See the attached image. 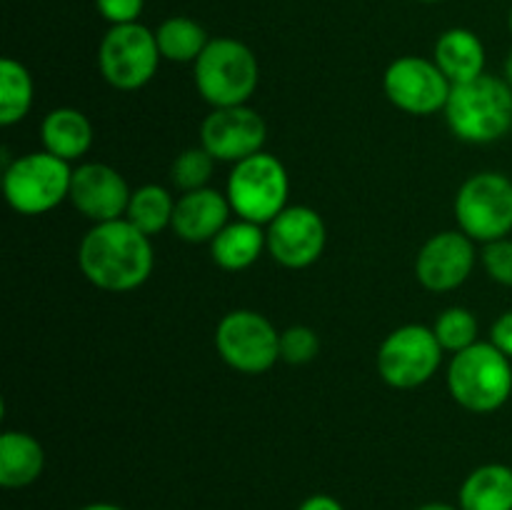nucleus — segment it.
Wrapping results in <instances>:
<instances>
[{"instance_id": "nucleus-4", "label": "nucleus", "mask_w": 512, "mask_h": 510, "mask_svg": "<svg viewBox=\"0 0 512 510\" xmlns=\"http://www.w3.org/2000/svg\"><path fill=\"white\" fill-rule=\"evenodd\" d=\"M195 88L213 108L248 105L260 83L253 50L235 38H213L193 63Z\"/></svg>"}, {"instance_id": "nucleus-11", "label": "nucleus", "mask_w": 512, "mask_h": 510, "mask_svg": "<svg viewBox=\"0 0 512 510\" xmlns=\"http://www.w3.org/2000/svg\"><path fill=\"white\" fill-rule=\"evenodd\" d=\"M383 90L390 103L408 115H435L445 110L453 83L435 60L403 55L383 75Z\"/></svg>"}, {"instance_id": "nucleus-14", "label": "nucleus", "mask_w": 512, "mask_h": 510, "mask_svg": "<svg viewBox=\"0 0 512 510\" xmlns=\"http://www.w3.org/2000/svg\"><path fill=\"white\" fill-rule=\"evenodd\" d=\"M475 240L463 230H443L425 240L415 258V278L430 293H448L460 288L475 268Z\"/></svg>"}, {"instance_id": "nucleus-28", "label": "nucleus", "mask_w": 512, "mask_h": 510, "mask_svg": "<svg viewBox=\"0 0 512 510\" xmlns=\"http://www.w3.org/2000/svg\"><path fill=\"white\" fill-rule=\"evenodd\" d=\"M480 260H483L485 273L495 283L512 288V238H500L493 240V243H485Z\"/></svg>"}, {"instance_id": "nucleus-15", "label": "nucleus", "mask_w": 512, "mask_h": 510, "mask_svg": "<svg viewBox=\"0 0 512 510\" xmlns=\"http://www.w3.org/2000/svg\"><path fill=\"white\" fill-rule=\"evenodd\" d=\"M130 193L123 175L105 163H83L73 170L68 200L80 215L93 223L125 218Z\"/></svg>"}, {"instance_id": "nucleus-7", "label": "nucleus", "mask_w": 512, "mask_h": 510, "mask_svg": "<svg viewBox=\"0 0 512 510\" xmlns=\"http://www.w3.org/2000/svg\"><path fill=\"white\" fill-rule=\"evenodd\" d=\"M455 220L475 243H493L512 233V180L485 170L460 185L455 195Z\"/></svg>"}, {"instance_id": "nucleus-12", "label": "nucleus", "mask_w": 512, "mask_h": 510, "mask_svg": "<svg viewBox=\"0 0 512 510\" xmlns=\"http://www.w3.org/2000/svg\"><path fill=\"white\" fill-rule=\"evenodd\" d=\"M268 253L275 263L290 270H303L318 263L328 243V228L318 210L308 205H288L265 225Z\"/></svg>"}, {"instance_id": "nucleus-36", "label": "nucleus", "mask_w": 512, "mask_h": 510, "mask_svg": "<svg viewBox=\"0 0 512 510\" xmlns=\"http://www.w3.org/2000/svg\"><path fill=\"white\" fill-rule=\"evenodd\" d=\"M418 3H440V0H418Z\"/></svg>"}, {"instance_id": "nucleus-6", "label": "nucleus", "mask_w": 512, "mask_h": 510, "mask_svg": "<svg viewBox=\"0 0 512 510\" xmlns=\"http://www.w3.org/2000/svg\"><path fill=\"white\" fill-rule=\"evenodd\" d=\"M73 168L48 150L25 153L3 173V195L20 215H45L70 195Z\"/></svg>"}, {"instance_id": "nucleus-3", "label": "nucleus", "mask_w": 512, "mask_h": 510, "mask_svg": "<svg viewBox=\"0 0 512 510\" xmlns=\"http://www.w3.org/2000/svg\"><path fill=\"white\" fill-rule=\"evenodd\" d=\"M448 390L455 403L470 413H495L512 395V360L490 340H478L453 355L448 365Z\"/></svg>"}, {"instance_id": "nucleus-13", "label": "nucleus", "mask_w": 512, "mask_h": 510, "mask_svg": "<svg viewBox=\"0 0 512 510\" xmlns=\"http://www.w3.org/2000/svg\"><path fill=\"white\" fill-rule=\"evenodd\" d=\"M268 140V125L263 115L250 105L213 108L200 125V145L220 163H240L260 153Z\"/></svg>"}, {"instance_id": "nucleus-16", "label": "nucleus", "mask_w": 512, "mask_h": 510, "mask_svg": "<svg viewBox=\"0 0 512 510\" xmlns=\"http://www.w3.org/2000/svg\"><path fill=\"white\" fill-rule=\"evenodd\" d=\"M228 195L213 188H200L183 193L175 200L173 225L180 240L185 243H213L215 235L230 223Z\"/></svg>"}, {"instance_id": "nucleus-18", "label": "nucleus", "mask_w": 512, "mask_h": 510, "mask_svg": "<svg viewBox=\"0 0 512 510\" xmlns=\"http://www.w3.org/2000/svg\"><path fill=\"white\" fill-rule=\"evenodd\" d=\"M433 60L453 85L468 83L485 73V45L473 30L450 28L435 43Z\"/></svg>"}, {"instance_id": "nucleus-23", "label": "nucleus", "mask_w": 512, "mask_h": 510, "mask_svg": "<svg viewBox=\"0 0 512 510\" xmlns=\"http://www.w3.org/2000/svg\"><path fill=\"white\" fill-rule=\"evenodd\" d=\"M173 213H175V200L160 185L148 183L140 185L138 190L130 193L128 210H125V220L135 225L140 233H145L148 238L163 233L165 228L173 225Z\"/></svg>"}, {"instance_id": "nucleus-25", "label": "nucleus", "mask_w": 512, "mask_h": 510, "mask_svg": "<svg viewBox=\"0 0 512 510\" xmlns=\"http://www.w3.org/2000/svg\"><path fill=\"white\" fill-rule=\"evenodd\" d=\"M433 333L435 338H438V343L443 345V350L455 355L478 343L480 325L478 318H475L468 308L453 305V308H445L443 313L435 318Z\"/></svg>"}, {"instance_id": "nucleus-33", "label": "nucleus", "mask_w": 512, "mask_h": 510, "mask_svg": "<svg viewBox=\"0 0 512 510\" xmlns=\"http://www.w3.org/2000/svg\"><path fill=\"white\" fill-rule=\"evenodd\" d=\"M80 510H125V508H120V505H113V503H90Z\"/></svg>"}, {"instance_id": "nucleus-2", "label": "nucleus", "mask_w": 512, "mask_h": 510, "mask_svg": "<svg viewBox=\"0 0 512 510\" xmlns=\"http://www.w3.org/2000/svg\"><path fill=\"white\" fill-rule=\"evenodd\" d=\"M443 113L450 133L463 143H498L512 130V88L505 78L483 73L453 85Z\"/></svg>"}, {"instance_id": "nucleus-35", "label": "nucleus", "mask_w": 512, "mask_h": 510, "mask_svg": "<svg viewBox=\"0 0 512 510\" xmlns=\"http://www.w3.org/2000/svg\"><path fill=\"white\" fill-rule=\"evenodd\" d=\"M508 28H510V35H512V8H510V13H508Z\"/></svg>"}, {"instance_id": "nucleus-27", "label": "nucleus", "mask_w": 512, "mask_h": 510, "mask_svg": "<svg viewBox=\"0 0 512 510\" xmlns=\"http://www.w3.org/2000/svg\"><path fill=\"white\" fill-rule=\"evenodd\" d=\"M320 353V338L308 325H290L280 333V360L288 365H305Z\"/></svg>"}, {"instance_id": "nucleus-26", "label": "nucleus", "mask_w": 512, "mask_h": 510, "mask_svg": "<svg viewBox=\"0 0 512 510\" xmlns=\"http://www.w3.org/2000/svg\"><path fill=\"white\" fill-rule=\"evenodd\" d=\"M215 158L198 145V148H188L173 160L170 165V180L180 193H190V190L208 188L210 178H213Z\"/></svg>"}, {"instance_id": "nucleus-17", "label": "nucleus", "mask_w": 512, "mask_h": 510, "mask_svg": "<svg viewBox=\"0 0 512 510\" xmlns=\"http://www.w3.org/2000/svg\"><path fill=\"white\" fill-rule=\"evenodd\" d=\"M40 138L50 155L73 163L93 145V123L78 108H55L40 123Z\"/></svg>"}, {"instance_id": "nucleus-22", "label": "nucleus", "mask_w": 512, "mask_h": 510, "mask_svg": "<svg viewBox=\"0 0 512 510\" xmlns=\"http://www.w3.org/2000/svg\"><path fill=\"white\" fill-rule=\"evenodd\" d=\"M155 40H158L163 60H170V63H195L210 43L203 25L185 15H173V18L163 20L155 28Z\"/></svg>"}, {"instance_id": "nucleus-21", "label": "nucleus", "mask_w": 512, "mask_h": 510, "mask_svg": "<svg viewBox=\"0 0 512 510\" xmlns=\"http://www.w3.org/2000/svg\"><path fill=\"white\" fill-rule=\"evenodd\" d=\"M460 510H512V468L488 463L460 485Z\"/></svg>"}, {"instance_id": "nucleus-34", "label": "nucleus", "mask_w": 512, "mask_h": 510, "mask_svg": "<svg viewBox=\"0 0 512 510\" xmlns=\"http://www.w3.org/2000/svg\"><path fill=\"white\" fill-rule=\"evenodd\" d=\"M418 510H458V508H453V505L448 503H428V505H420Z\"/></svg>"}, {"instance_id": "nucleus-5", "label": "nucleus", "mask_w": 512, "mask_h": 510, "mask_svg": "<svg viewBox=\"0 0 512 510\" xmlns=\"http://www.w3.org/2000/svg\"><path fill=\"white\" fill-rule=\"evenodd\" d=\"M225 195L238 218L268 225L288 208V170L275 155L260 150L233 165Z\"/></svg>"}, {"instance_id": "nucleus-30", "label": "nucleus", "mask_w": 512, "mask_h": 510, "mask_svg": "<svg viewBox=\"0 0 512 510\" xmlns=\"http://www.w3.org/2000/svg\"><path fill=\"white\" fill-rule=\"evenodd\" d=\"M490 343L512 360V310L500 315L490 328Z\"/></svg>"}, {"instance_id": "nucleus-31", "label": "nucleus", "mask_w": 512, "mask_h": 510, "mask_svg": "<svg viewBox=\"0 0 512 510\" xmlns=\"http://www.w3.org/2000/svg\"><path fill=\"white\" fill-rule=\"evenodd\" d=\"M298 510H345L343 505H340V500H335L333 495H310L308 500H303V505H300Z\"/></svg>"}, {"instance_id": "nucleus-1", "label": "nucleus", "mask_w": 512, "mask_h": 510, "mask_svg": "<svg viewBox=\"0 0 512 510\" xmlns=\"http://www.w3.org/2000/svg\"><path fill=\"white\" fill-rule=\"evenodd\" d=\"M78 265L95 288L130 293L153 273V243L125 218L95 223L80 240Z\"/></svg>"}, {"instance_id": "nucleus-29", "label": "nucleus", "mask_w": 512, "mask_h": 510, "mask_svg": "<svg viewBox=\"0 0 512 510\" xmlns=\"http://www.w3.org/2000/svg\"><path fill=\"white\" fill-rule=\"evenodd\" d=\"M143 5L145 0H95V8L110 25L138 23Z\"/></svg>"}, {"instance_id": "nucleus-32", "label": "nucleus", "mask_w": 512, "mask_h": 510, "mask_svg": "<svg viewBox=\"0 0 512 510\" xmlns=\"http://www.w3.org/2000/svg\"><path fill=\"white\" fill-rule=\"evenodd\" d=\"M503 78H505V83H508L510 88H512V50L508 53V58H505V65H503Z\"/></svg>"}, {"instance_id": "nucleus-20", "label": "nucleus", "mask_w": 512, "mask_h": 510, "mask_svg": "<svg viewBox=\"0 0 512 510\" xmlns=\"http://www.w3.org/2000/svg\"><path fill=\"white\" fill-rule=\"evenodd\" d=\"M45 450L23 430H5L0 435V485L25 488L43 475Z\"/></svg>"}, {"instance_id": "nucleus-24", "label": "nucleus", "mask_w": 512, "mask_h": 510, "mask_svg": "<svg viewBox=\"0 0 512 510\" xmlns=\"http://www.w3.org/2000/svg\"><path fill=\"white\" fill-rule=\"evenodd\" d=\"M33 108V75L20 60H0V125L20 123Z\"/></svg>"}, {"instance_id": "nucleus-8", "label": "nucleus", "mask_w": 512, "mask_h": 510, "mask_svg": "<svg viewBox=\"0 0 512 510\" xmlns=\"http://www.w3.org/2000/svg\"><path fill=\"white\" fill-rule=\"evenodd\" d=\"M163 60L155 30L140 23L110 25L98 48V68L115 90H140L155 78Z\"/></svg>"}, {"instance_id": "nucleus-19", "label": "nucleus", "mask_w": 512, "mask_h": 510, "mask_svg": "<svg viewBox=\"0 0 512 510\" xmlns=\"http://www.w3.org/2000/svg\"><path fill=\"white\" fill-rule=\"evenodd\" d=\"M268 250V238H265V225L250 223V220H230L223 230L210 243V255L218 268L228 273H240L248 270L255 260Z\"/></svg>"}, {"instance_id": "nucleus-9", "label": "nucleus", "mask_w": 512, "mask_h": 510, "mask_svg": "<svg viewBox=\"0 0 512 510\" xmlns=\"http://www.w3.org/2000/svg\"><path fill=\"white\" fill-rule=\"evenodd\" d=\"M215 350L238 373L260 375L280 360V333L255 310H230L215 328Z\"/></svg>"}, {"instance_id": "nucleus-10", "label": "nucleus", "mask_w": 512, "mask_h": 510, "mask_svg": "<svg viewBox=\"0 0 512 510\" xmlns=\"http://www.w3.org/2000/svg\"><path fill=\"white\" fill-rule=\"evenodd\" d=\"M443 345L428 325H400L380 343L378 373L390 388L413 390L435 378L443 363Z\"/></svg>"}]
</instances>
